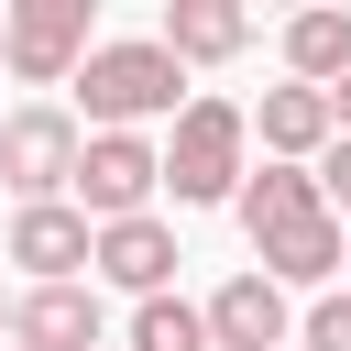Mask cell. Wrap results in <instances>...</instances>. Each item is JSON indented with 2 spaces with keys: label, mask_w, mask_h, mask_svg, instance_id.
<instances>
[{
  "label": "cell",
  "mask_w": 351,
  "mask_h": 351,
  "mask_svg": "<svg viewBox=\"0 0 351 351\" xmlns=\"http://www.w3.org/2000/svg\"><path fill=\"white\" fill-rule=\"evenodd\" d=\"M241 241H252V274H274V285H329L340 274V252H351V230L329 219V197H318V176L307 165H263V176H241Z\"/></svg>",
  "instance_id": "6da1fadb"
},
{
  "label": "cell",
  "mask_w": 351,
  "mask_h": 351,
  "mask_svg": "<svg viewBox=\"0 0 351 351\" xmlns=\"http://www.w3.org/2000/svg\"><path fill=\"white\" fill-rule=\"evenodd\" d=\"M66 88L88 99V132H143V121H176V110H186V99H176V88H186V66H176L154 33L99 44V55H88Z\"/></svg>",
  "instance_id": "7a4b0ae2"
},
{
  "label": "cell",
  "mask_w": 351,
  "mask_h": 351,
  "mask_svg": "<svg viewBox=\"0 0 351 351\" xmlns=\"http://www.w3.org/2000/svg\"><path fill=\"white\" fill-rule=\"evenodd\" d=\"M252 154V110L241 99H186L176 110V143H165V186H176V208H219V197H241V165Z\"/></svg>",
  "instance_id": "3957f363"
},
{
  "label": "cell",
  "mask_w": 351,
  "mask_h": 351,
  "mask_svg": "<svg viewBox=\"0 0 351 351\" xmlns=\"http://www.w3.org/2000/svg\"><path fill=\"white\" fill-rule=\"evenodd\" d=\"M99 55V0H11L0 11V66L22 88H66Z\"/></svg>",
  "instance_id": "277c9868"
},
{
  "label": "cell",
  "mask_w": 351,
  "mask_h": 351,
  "mask_svg": "<svg viewBox=\"0 0 351 351\" xmlns=\"http://www.w3.org/2000/svg\"><path fill=\"white\" fill-rule=\"evenodd\" d=\"M154 186H165V154H154L143 132H88V143H77V176H66V208H77L88 230H110V219H143Z\"/></svg>",
  "instance_id": "5b68a950"
},
{
  "label": "cell",
  "mask_w": 351,
  "mask_h": 351,
  "mask_svg": "<svg viewBox=\"0 0 351 351\" xmlns=\"http://www.w3.org/2000/svg\"><path fill=\"white\" fill-rule=\"evenodd\" d=\"M77 110L66 99H22L11 121H0V186L22 197V208H55L66 197V176H77Z\"/></svg>",
  "instance_id": "8992f818"
},
{
  "label": "cell",
  "mask_w": 351,
  "mask_h": 351,
  "mask_svg": "<svg viewBox=\"0 0 351 351\" xmlns=\"http://www.w3.org/2000/svg\"><path fill=\"white\" fill-rule=\"evenodd\" d=\"M176 263H186V252H176V230H165L154 208H143V219H110V230L88 241V274H110L132 307H143V296H176Z\"/></svg>",
  "instance_id": "52a82bcc"
},
{
  "label": "cell",
  "mask_w": 351,
  "mask_h": 351,
  "mask_svg": "<svg viewBox=\"0 0 351 351\" xmlns=\"http://www.w3.org/2000/svg\"><path fill=\"white\" fill-rule=\"evenodd\" d=\"M99 285H22L11 296V351H110L99 340Z\"/></svg>",
  "instance_id": "ba28073f"
},
{
  "label": "cell",
  "mask_w": 351,
  "mask_h": 351,
  "mask_svg": "<svg viewBox=\"0 0 351 351\" xmlns=\"http://www.w3.org/2000/svg\"><path fill=\"white\" fill-rule=\"evenodd\" d=\"M285 340H296V307L274 274H230L208 296V351H285Z\"/></svg>",
  "instance_id": "9c48e42d"
},
{
  "label": "cell",
  "mask_w": 351,
  "mask_h": 351,
  "mask_svg": "<svg viewBox=\"0 0 351 351\" xmlns=\"http://www.w3.org/2000/svg\"><path fill=\"white\" fill-rule=\"evenodd\" d=\"M88 241H99V230H88L66 197H55V208H11V263H22L33 285H77V274H88Z\"/></svg>",
  "instance_id": "30bf717a"
},
{
  "label": "cell",
  "mask_w": 351,
  "mask_h": 351,
  "mask_svg": "<svg viewBox=\"0 0 351 351\" xmlns=\"http://www.w3.org/2000/svg\"><path fill=\"white\" fill-rule=\"evenodd\" d=\"M154 44H165L176 66H230V55L252 44V11H241V0H165Z\"/></svg>",
  "instance_id": "8fae6325"
},
{
  "label": "cell",
  "mask_w": 351,
  "mask_h": 351,
  "mask_svg": "<svg viewBox=\"0 0 351 351\" xmlns=\"http://www.w3.org/2000/svg\"><path fill=\"white\" fill-rule=\"evenodd\" d=\"M252 132H263V165H318V154L340 143V132H329V99H318V88H296V77H285V88H263Z\"/></svg>",
  "instance_id": "7c38bea8"
},
{
  "label": "cell",
  "mask_w": 351,
  "mask_h": 351,
  "mask_svg": "<svg viewBox=\"0 0 351 351\" xmlns=\"http://www.w3.org/2000/svg\"><path fill=\"white\" fill-rule=\"evenodd\" d=\"M285 77L296 88H340L351 77V11H296L285 22Z\"/></svg>",
  "instance_id": "4fadbf2b"
},
{
  "label": "cell",
  "mask_w": 351,
  "mask_h": 351,
  "mask_svg": "<svg viewBox=\"0 0 351 351\" xmlns=\"http://www.w3.org/2000/svg\"><path fill=\"white\" fill-rule=\"evenodd\" d=\"M121 351H208V307H186V296H143Z\"/></svg>",
  "instance_id": "5bb4252c"
},
{
  "label": "cell",
  "mask_w": 351,
  "mask_h": 351,
  "mask_svg": "<svg viewBox=\"0 0 351 351\" xmlns=\"http://www.w3.org/2000/svg\"><path fill=\"white\" fill-rule=\"evenodd\" d=\"M296 351H351V296H318L296 318Z\"/></svg>",
  "instance_id": "9a60e30c"
},
{
  "label": "cell",
  "mask_w": 351,
  "mask_h": 351,
  "mask_svg": "<svg viewBox=\"0 0 351 351\" xmlns=\"http://www.w3.org/2000/svg\"><path fill=\"white\" fill-rule=\"evenodd\" d=\"M307 176H318V197H329V219L351 230V143H329V154H318Z\"/></svg>",
  "instance_id": "2e32d148"
},
{
  "label": "cell",
  "mask_w": 351,
  "mask_h": 351,
  "mask_svg": "<svg viewBox=\"0 0 351 351\" xmlns=\"http://www.w3.org/2000/svg\"><path fill=\"white\" fill-rule=\"evenodd\" d=\"M318 99H329V132L351 143V77H340V88H318Z\"/></svg>",
  "instance_id": "e0dca14e"
},
{
  "label": "cell",
  "mask_w": 351,
  "mask_h": 351,
  "mask_svg": "<svg viewBox=\"0 0 351 351\" xmlns=\"http://www.w3.org/2000/svg\"><path fill=\"white\" fill-rule=\"evenodd\" d=\"M0 340H11V296H0Z\"/></svg>",
  "instance_id": "ac0fdd59"
},
{
  "label": "cell",
  "mask_w": 351,
  "mask_h": 351,
  "mask_svg": "<svg viewBox=\"0 0 351 351\" xmlns=\"http://www.w3.org/2000/svg\"><path fill=\"white\" fill-rule=\"evenodd\" d=\"M340 263H351V252H340Z\"/></svg>",
  "instance_id": "d6986e66"
}]
</instances>
